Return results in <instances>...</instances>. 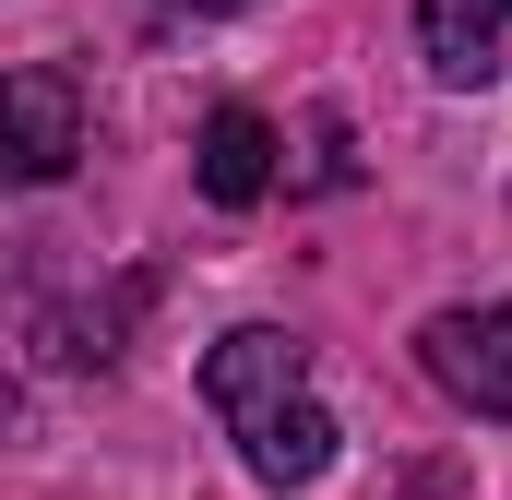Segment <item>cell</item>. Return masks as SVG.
<instances>
[{"instance_id":"cell-4","label":"cell","mask_w":512,"mask_h":500,"mask_svg":"<svg viewBox=\"0 0 512 500\" xmlns=\"http://www.w3.org/2000/svg\"><path fill=\"white\" fill-rule=\"evenodd\" d=\"M227 441H239V465H251L262 489H310V477H334V441H346V429H334V417L298 393V405H262V417H239Z\"/></svg>"},{"instance_id":"cell-6","label":"cell","mask_w":512,"mask_h":500,"mask_svg":"<svg viewBox=\"0 0 512 500\" xmlns=\"http://www.w3.org/2000/svg\"><path fill=\"white\" fill-rule=\"evenodd\" d=\"M262 191H274V120H262V108H215V120H203V203L251 215Z\"/></svg>"},{"instance_id":"cell-1","label":"cell","mask_w":512,"mask_h":500,"mask_svg":"<svg viewBox=\"0 0 512 500\" xmlns=\"http://www.w3.org/2000/svg\"><path fill=\"white\" fill-rule=\"evenodd\" d=\"M417 370L441 381L465 417H512V298L429 310V334H417Z\"/></svg>"},{"instance_id":"cell-2","label":"cell","mask_w":512,"mask_h":500,"mask_svg":"<svg viewBox=\"0 0 512 500\" xmlns=\"http://www.w3.org/2000/svg\"><path fill=\"white\" fill-rule=\"evenodd\" d=\"M0 155H12V179L24 191H48V179H72V155H84V96H72V72H48V60H24L12 84H0Z\"/></svg>"},{"instance_id":"cell-5","label":"cell","mask_w":512,"mask_h":500,"mask_svg":"<svg viewBox=\"0 0 512 500\" xmlns=\"http://www.w3.org/2000/svg\"><path fill=\"white\" fill-rule=\"evenodd\" d=\"M417 48L441 84H489L512 72V0H417Z\"/></svg>"},{"instance_id":"cell-7","label":"cell","mask_w":512,"mask_h":500,"mask_svg":"<svg viewBox=\"0 0 512 500\" xmlns=\"http://www.w3.org/2000/svg\"><path fill=\"white\" fill-rule=\"evenodd\" d=\"M155 12H251V0H155Z\"/></svg>"},{"instance_id":"cell-3","label":"cell","mask_w":512,"mask_h":500,"mask_svg":"<svg viewBox=\"0 0 512 500\" xmlns=\"http://www.w3.org/2000/svg\"><path fill=\"white\" fill-rule=\"evenodd\" d=\"M310 393V346L298 334H274V322H239L215 358H203V405L239 429V417H262V405H298Z\"/></svg>"}]
</instances>
